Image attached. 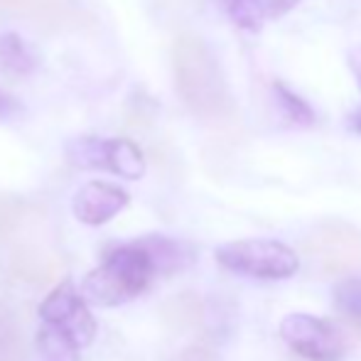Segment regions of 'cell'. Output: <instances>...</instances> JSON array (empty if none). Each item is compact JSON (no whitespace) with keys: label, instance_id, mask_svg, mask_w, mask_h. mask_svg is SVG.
<instances>
[{"label":"cell","instance_id":"cell-1","mask_svg":"<svg viewBox=\"0 0 361 361\" xmlns=\"http://www.w3.org/2000/svg\"><path fill=\"white\" fill-rule=\"evenodd\" d=\"M175 86L185 106L200 118H221L231 106L216 57L195 35H180L172 47Z\"/></svg>","mask_w":361,"mask_h":361},{"label":"cell","instance_id":"cell-2","mask_svg":"<svg viewBox=\"0 0 361 361\" xmlns=\"http://www.w3.org/2000/svg\"><path fill=\"white\" fill-rule=\"evenodd\" d=\"M155 276V266L145 243H123L84 278L81 295L101 307H116L143 295Z\"/></svg>","mask_w":361,"mask_h":361},{"label":"cell","instance_id":"cell-3","mask_svg":"<svg viewBox=\"0 0 361 361\" xmlns=\"http://www.w3.org/2000/svg\"><path fill=\"white\" fill-rule=\"evenodd\" d=\"M216 261L226 271L261 281H286L300 268L298 253L271 238H241L216 248Z\"/></svg>","mask_w":361,"mask_h":361},{"label":"cell","instance_id":"cell-4","mask_svg":"<svg viewBox=\"0 0 361 361\" xmlns=\"http://www.w3.org/2000/svg\"><path fill=\"white\" fill-rule=\"evenodd\" d=\"M69 160L86 170H109L126 180L145 175V157L133 140L126 138H79L67 147Z\"/></svg>","mask_w":361,"mask_h":361},{"label":"cell","instance_id":"cell-5","mask_svg":"<svg viewBox=\"0 0 361 361\" xmlns=\"http://www.w3.org/2000/svg\"><path fill=\"white\" fill-rule=\"evenodd\" d=\"M305 253L319 273L339 276L361 266V236L352 226L327 224L305 238Z\"/></svg>","mask_w":361,"mask_h":361},{"label":"cell","instance_id":"cell-6","mask_svg":"<svg viewBox=\"0 0 361 361\" xmlns=\"http://www.w3.org/2000/svg\"><path fill=\"white\" fill-rule=\"evenodd\" d=\"M281 337L310 361H339L344 354V339L334 324L314 314L293 312L283 317Z\"/></svg>","mask_w":361,"mask_h":361},{"label":"cell","instance_id":"cell-7","mask_svg":"<svg viewBox=\"0 0 361 361\" xmlns=\"http://www.w3.org/2000/svg\"><path fill=\"white\" fill-rule=\"evenodd\" d=\"M39 319L67 332L79 349H86L96 337V319L72 281H64L42 300Z\"/></svg>","mask_w":361,"mask_h":361},{"label":"cell","instance_id":"cell-8","mask_svg":"<svg viewBox=\"0 0 361 361\" xmlns=\"http://www.w3.org/2000/svg\"><path fill=\"white\" fill-rule=\"evenodd\" d=\"M130 197L126 190L109 182H86L79 192L74 195L72 209L74 216L86 226H101L118 216L128 207Z\"/></svg>","mask_w":361,"mask_h":361},{"label":"cell","instance_id":"cell-9","mask_svg":"<svg viewBox=\"0 0 361 361\" xmlns=\"http://www.w3.org/2000/svg\"><path fill=\"white\" fill-rule=\"evenodd\" d=\"M143 243L152 258L155 273H175L192 263V251L180 241L165 236H147L143 238Z\"/></svg>","mask_w":361,"mask_h":361},{"label":"cell","instance_id":"cell-10","mask_svg":"<svg viewBox=\"0 0 361 361\" xmlns=\"http://www.w3.org/2000/svg\"><path fill=\"white\" fill-rule=\"evenodd\" d=\"M37 352L47 361H79L81 349L67 332H62L54 324L42 322L37 332Z\"/></svg>","mask_w":361,"mask_h":361},{"label":"cell","instance_id":"cell-11","mask_svg":"<svg viewBox=\"0 0 361 361\" xmlns=\"http://www.w3.org/2000/svg\"><path fill=\"white\" fill-rule=\"evenodd\" d=\"M0 67L13 76H25L35 69V52L20 35L8 32L0 37Z\"/></svg>","mask_w":361,"mask_h":361},{"label":"cell","instance_id":"cell-12","mask_svg":"<svg viewBox=\"0 0 361 361\" xmlns=\"http://www.w3.org/2000/svg\"><path fill=\"white\" fill-rule=\"evenodd\" d=\"M273 94H276L283 114H286L293 123H298V126H312L314 123V114H312V109H310V104L300 99L298 94H293L286 84L276 81V84H273Z\"/></svg>","mask_w":361,"mask_h":361},{"label":"cell","instance_id":"cell-13","mask_svg":"<svg viewBox=\"0 0 361 361\" xmlns=\"http://www.w3.org/2000/svg\"><path fill=\"white\" fill-rule=\"evenodd\" d=\"M334 302L347 314L361 319V281H347L334 290Z\"/></svg>","mask_w":361,"mask_h":361},{"label":"cell","instance_id":"cell-14","mask_svg":"<svg viewBox=\"0 0 361 361\" xmlns=\"http://www.w3.org/2000/svg\"><path fill=\"white\" fill-rule=\"evenodd\" d=\"M300 0H261V10H263V18L266 20H276L281 15L290 13V10L298 5Z\"/></svg>","mask_w":361,"mask_h":361},{"label":"cell","instance_id":"cell-15","mask_svg":"<svg viewBox=\"0 0 361 361\" xmlns=\"http://www.w3.org/2000/svg\"><path fill=\"white\" fill-rule=\"evenodd\" d=\"M15 347H18V339H15L13 322H8V319L0 314V359L5 361L8 352H13Z\"/></svg>","mask_w":361,"mask_h":361},{"label":"cell","instance_id":"cell-16","mask_svg":"<svg viewBox=\"0 0 361 361\" xmlns=\"http://www.w3.org/2000/svg\"><path fill=\"white\" fill-rule=\"evenodd\" d=\"M0 5L5 8H18L23 13H42L49 5H54L52 0H0Z\"/></svg>","mask_w":361,"mask_h":361},{"label":"cell","instance_id":"cell-17","mask_svg":"<svg viewBox=\"0 0 361 361\" xmlns=\"http://www.w3.org/2000/svg\"><path fill=\"white\" fill-rule=\"evenodd\" d=\"M349 69H352L354 79L359 84V91H361V49H352L349 52Z\"/></svg>","mask_w":361,"mask_h":361},{"label":"cell","instance_id":"cell-18","mask_svg":"<svg viewBox=\"0 0 361 361\" xmlns=\"http://www.w3.org/2000/svg\"><path fill=\"white\" fill-rule=\"evenodd\" d=\"M354 126H357V130H359V133H361V114L357 116V123H354Z\"/></svg>","mask_w":361,"mask_h":361}]
</instances>
